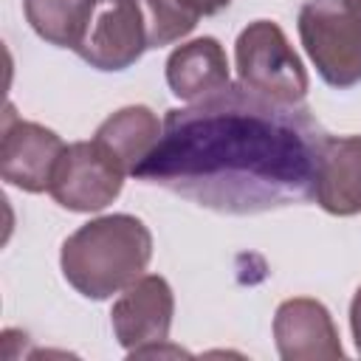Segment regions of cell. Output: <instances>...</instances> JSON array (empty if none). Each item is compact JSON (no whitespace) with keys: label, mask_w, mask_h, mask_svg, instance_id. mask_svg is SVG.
I'll use <instances>...</instances> for the list:
<instances>
[{"label":"cell","mask_w":361,"mask_h":361,"mask_svg":"<svg viewBox=\"0 0 361 361\" xmlns=\"http://www.w3.org/2000/svg\"><path fill=\"white\" fill-rule=\"evenodd\" d=\"M324 138L305 104H276L237 82L166 110L133 178L220 214H259L313 197Z\"/></svg>","instance_id":"obj_1"},{"label":"cell","mask_w":361,"mask_h":361,"mask_svg":"<svg viewBox=\"0 0 361 361\" xmlns=\"http://www.w3.org/2000/svg\"><path fill=\"white\" fill-rule=\"evenodd\" d=\"M152 259V234L133 214H104L65 237L62 276L85 299H110L144 276Z\"/></svg>","instance_id":"obj_2"},{"label":"cell","mask_w":361,"mask_h":361,"mask_svg":"<svg viewBox=\"0 0 361 361\" xmlns=\"http://www.w3.org/2000/svg\"><path fill=\"white\" fill-rule=\"evenodd\" d=\"M237 79L245 90L276 104H305L307 71L288 42L285 31L271 20L248 23L234 45Z\"/></svg>","instance_id":"obj_3"},{"label":"cell","mask_w":361,"mask_h":361,"mask_svg":"<svg viewBox=\"0 0 361 361\" xmlns=\"http://www.w3.org/2000/svg\"><path fill=\"white\" fill-rule=\"evenodd\" d=\"M299 39L330 87L347 90L361 82V17L347 0H305Z\"/></svg>","instance_id":"obj_4"},{"label":"cell","mask_w":361,"mask_h":361,"mask_svg":"<svg viewBox=\"0 0 361 361\" xmlns=\"http://www.w3.org/2000/svg\"><path fill=\"white\" fill-rule=\"evenodd\" d=\"M124 178V166L96 138L73 141L65 147L48 192L68 212H102L121 195Z\"/></svg>","instance_id":"obj_5"},{"label":"cell","mask_w":361,"mask_h":361,"mask_svg":"<svg viewBox=\"0 0 361 361\" xmlns=\"http://www.w3.org/2000/svg\"><path fill=\"white\" fill-rule=\"evenodd\" d=\"M96 71H124L149 51L138 0H93L73 48Z\"/></svg>","instance_id":"obj_6"},{"label":"cell","mask_w":361,"mask_h":361,"mask_svg":"<svg viewBox=\"0 0 361 361\" xmlns=\"http://www.w3.org/2000/svg\"><path fill=\"white\" fill-rule=\"evenodd\" d=\"M175 316V296L164 276L144 274L113 302L110 322L118 344L130 355H144L147 350L169 341V327Z\"/></svg>","instance_id":"obj_7"},{"label":"cell","mask_w":361,"mask_h":361,"mask_svg":"<svg viewBox=\"0 0 361 361\" xmlns=\"http://www.w3.org/2000/svg\"><path fill=\"white\" fill-rule=\"evenodd\" d=\"M65 147L68 144L54 130L37 121H23L8 107L0 138V175L23 192H48Z\"/></svg>","instance_id":"obj_8"},{"label":"cell","mask_w":361,"mask_h":361,"mask_svg":"<svg viewBox=\"0 0 361 361\" xmlns=\"http://www.w3.org/2000/svg\"><path fill=\"white\" fill-rule=\"evenodd\" d=\"M274 341L276 353L285 361H310V358H341L338 330L330 310L307 296L285 299L274 313Z\"/></svg>","instance_id":"obj_9"},{"label":"cell","mask_w":361,"mask_h":361,"mask_svg":"<svg viewBox=\"0 0 361 361\" xmlns=\"http://www.w3.org/2000/svg\"><path fill=\"white\" fill-rule=\"evenodd\" d=\"M313 200L338 217L361 212V135H327L319 155Z\"/></svg>","instance_id":"obj_10"},{"label":"cell","mask_w":361,"mask_h":361,"mask_svg":"<svg viewBox=\"0 0 361 361\" xmlns=\"http://www.w3.org/2000/svg\"><path fill=\"white\" fill-rule=\"evenodd\" d=\"M166 85L183 102H197L231 85L228 59L214 37H197L178 45L166 59Z\"/></svg>","instance_id":"obj_11"},{"label":"cell","mask_w":361,"mask_h":361,"mask_svg":"<svg viewBox=\"0 0 361 361\" xmlns=\"http://www.w3.org/2000/svg\"><path fill=\"white\" fill-rule=\"evenodd\" d=\"M161 130H164V121H158V116L149 107L130 104L107 116L99 124L93 138L124 166L127 175H135V169L155 149Z\"/></svg>","instance_id":"obj_12"},{"label":"cell","mask_w":361,"mask_h":361,"mask_svg":"<svg viewBox=\"0 0 361 361\" xmlns=\"http://www.w3.org/2000/svg\"><path fill=\"white\" fill-rule=\"evenodd\" d=\"M93 0H23L28 25L56 48H76Z\"/></svg>","instance_id":"obj_13"},{"label":"cell","mask_w":361,"mask_h":361,"mask_svg":"<svg viewBox=\"0 0 361 361\" xmlns=\"http://www.w3.org/2000/svg\"><path fill=\"white\" fill-rule=\"evenodd\" d=\"M138 6H141V14H144L149 48H164L169 42H178L200 20L180 0H138Z\"/></svg>","instance_id":"obj_14"},{"label":"cell","mask_w":361,"mask_h":361,"mask_svg":"<svg viewBox=\"0 0 361 361\" xmlns=\"http://www.w3.org/2000/svg\"><path fill=\"white\" fill-rule=\"evenodd\" d=\"M350 330H353L355 350L361 353V285L355 288V296H353V302H350Z\"/></svg>","instance_id":"obj_15"},{"label":"cell","mask_w":361,"mask_h":361,"mask_svg":"<svg viewBox=\"0 0 361 361\" xmlns=\"http://www.w3.org/2000/svg\"><path fill=\"white\" fill-rule=\"evenodd\" d=\"M186 8H192L197 17H209V14H217V11H223L231 0H180Z\"/></svg>","instance_id":"obj_16"},{"label":"cell","mask_w":361,"mask_h":361,"mask_svg":"<svg viewBox=\"0 0 361 361\" xmlns=\"http://www.w3.org/2000/svg\"><path fill=\"white\" fill-rule=\"evenodd\" d=\"M347 6H350V8H353L358 17H361V0H347Z\"/></svg>","instance_id":"obj_17"}]
</instances>
